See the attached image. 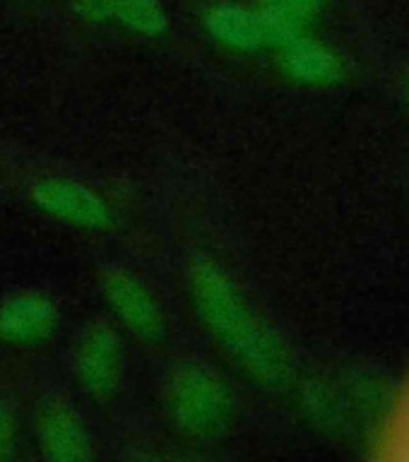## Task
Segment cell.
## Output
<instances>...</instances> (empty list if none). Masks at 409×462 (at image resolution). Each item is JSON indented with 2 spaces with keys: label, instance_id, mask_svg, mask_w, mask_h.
Wrapping results in <instances>:
<instances>
[{
  "label": "cell",
  "instance_id": "cell-1",
  "mask_svg": "<svg viewBox=\"0 0 409 462\" xmlns=\"http://www.w3.org/2000/svg\"><path fill=\"white\" fill-rule=\"evenodd\" d=\"M188 291L202 323L248 374L263 383L280 381L287 368L284 349L222 267L212 260L193 263Z\"/></svg>",
  "mask_w": 409,
  "mask_h": 462
},
{
  "label": "cell",
  "instance_id": "cell-2",
  "mask_svg": "<svg viewBox=\"0 0 409 462\" xmlns=\"http://www.w3.org/2000/svg\"><path fill=\"white\" fill-rule=\"evenodd\" d=\"M164 402L179 431L193 439H219L234 414L229 385L217 371L198 361L179 364L169 374Z\"/></svg>",
  "mask_w": 409,
  "mask_h": 462
},
{
  "label": "cell",
  "instance_id": "cell-3",
  "mask_svg": "<svg viewBox=\"0 0 409 462\" xmlns=\"http://www.w3.org/2000/svg\"><path fill=\"white\" fill-rule=\"evenodd\" d=\"M75 375L94 400L116 395L123 381V345L118 332L104 320H94L75 349Z\"/></svg>",
  "mask_w": 409,
  "mask_h": 462
},
{
  "label": "cell",
  "instance_id": "cell-4",
  "mask_svg": "<svg viewBox=\"0 0 409 462\" xmlns=\"http://www.w3.org/2000/svg\"><path fill=\"white\" fill-rule=\"evenodd\" d=\"M32 198L49 215L79 229L101 231L111 226V209L92 188L70 179H42L32 188Z\"/></svg>",
  "mask_w": 409,
  "mask_h": 462
},
{
  "label": "cell",
  "instance_id": "cell-5",
  "mask_svg": "<svg viewBox=\"0 0 409 462\" xmlns=\"http://www.w3.org/2000/svg\"><path fill=\"white\" fill-rule=\"evenodd\" d=\"M104 296L114 313L140 337L159 339L164 335V316L152 291L123 267H111L104 273Z\"/></svg>",
  "mask_w": 409,
  "mask_h": 462
},
{
  "label": "cell",
  "instance_id": "cell-6",
  "mask_svg": "<svg viewBox=\"0 0 409 462\" xmlns=\"http://www.w3.org/2000/svg\"><path fill=\"white\" fill-rule=\"evenodd\" d=\"M36 431H39V446L51 460L79 462L92 455L85 421L63 397H53L43 402L36 419Z\"/></svg>",
  "mask_w": 409,
  "mask_h": 462
},
{
  "label": "cell",
  "instance_id": "cell-7",
  "mask_svg": "<svg viewBox=\"0 0 409 462\" xmlns=\"http://www.w3.org/2000/svg\"><path fill=\"white\" fill-rule=\"evenodd\" d=\"M56 323V306L39 291H20L0 306V339L10 345H39L49 339Z\"/></svg>",
  "mask_w": 409,
  "mask_h": 462
},
{
  "label": "cell",
  "instance_id": "cell-8",
  "mask_svg": "<svg viewBox=\"0 0 409 462\" xmlns=\"http://www.w3.org/2000/svg\"><path fill=\"white\" fill-rule=\"evenodd\" d=\"M205 27L212 39L229 49L256 51L270 43V32L263 13L237 3H219L209 7L205 14Z\"/></svg>",
  "mask_w": 409,
  "mask_h": 462
},
{
  "label": "cell",
  "instance_id": "cell-9",
  "mask_svg": "<svg viewBox=\"0 0 409 462\" xmlns=\"http://www.w3.org/2000/svg\"><path fill=\"white\" fill-rule=\"evenodd\" d=\"M318 5L321 0H265L260 13L267 22L270 42L287 43L299 36V27Z\"/></svg>",
  "mask_w": 409,
  "mask_h": 462
},
{
  "label": "cell",
  "instance_id": "cell-10",
  "mask_svg": "<svg viewBox=\"0 0 409 462\" xmlns=\"http://www.w3.org/2000/svg\"><path fill=\"white\" fill-rule=\"evenodd\" d=\"M378 443L388 457L409 460V375L404 378L403 388L397 390L395 400L383 419Z\"/></svg>",
  "mask_w": 409,
  "mask_h": 462
},
{
  "label": "cell",
  "instance_id": "cell-11",
  "mask_svg": "<svg viewBox=\"0 0 409 462\" xmlns=\"http://www.w3.org/2000/svg\"><path fill=\"white\" fill-rule=\"evenodd\" d=\"M284 63L294 78L302 79H318L328 78L332 70L330 53L321 46V43L294 36L292 42L284 43Z\"/></svg>",
  "mask_w": 409,
  "mask_h": 462
},
{
  "label": "cell",
  "instance_id": "cell-12",
  "mask_svg": "<svg viewBox=\"0 0 409 462\" xmlns=\"http://www.w3.org/2000/svg\"><path fill=\"white\" fill-rule=\"evenodd\" d=\"M114 20L144 36L164 34L169 27V17L159 0H116Z\"/></svg>",
  "mask_w": 409,
  "mask_h": 462
},
{
  "label": "cell",
  "instance_id": "cell-13",
  "mask_svg": "<svg viewBox=\"0 0 409 462\" xmlns=\"http://www.w3.org/2000/svg\"><path fill=\"white\" fill-rule=\"evenodd\" d=\"M72 10L89 22L114 20L116 0H70Z\"/></svg>",
  "mask_w": 409,
  "mask_h": 462
},
{
  "label": "cell",
  "instance_id": "cell-14",
  "mask_svg": "<svg viewBox=\"0 0 409 462\" xmlns=\"http://www.w3.org/2000/svg\"><path fill=\"white\" fill-rule=\"evenodd\" d=\"M13 439H14V424L10 411L5 407H0V460L10 455L13 450Z\"/></svg>",
  "mask_w": 409,
  "mask_h": 462
}]
</instances>
